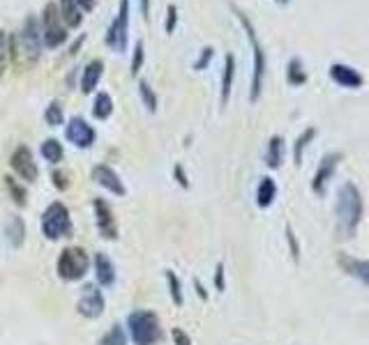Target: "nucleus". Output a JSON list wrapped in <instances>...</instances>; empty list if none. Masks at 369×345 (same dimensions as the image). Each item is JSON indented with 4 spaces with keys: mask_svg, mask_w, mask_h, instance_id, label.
Here are the masks:
<instances>
[{
    "mask_svg": "<svg viewBox=\"0 0 369 345\" xmlns=\"http://www.w3.org/2000/svg\"><path fill=\"white\" fill-rule=\"evenodd\" d=\"M128 33H130V0H120V9L115 21L109 26V33H106V44H109L113 51H125L128 48Z\"/></svg>",
    "mask_w": 369,
    "mask_h": 345,
    "instance_id": "6e6552de",
    "label": "nucleus"
},
{
    "mask_svg": "<svg viewBox=\"0 0 369 345\" xmlns=\"http://www.w3.org/2000/svg\"><path fill=\"white\" fill-rule=\"evenodd\" d=\"M194 288H197V294H199V297H201L203 302L208 299V292H206V288H203V285H201V281H199V279H194Z\"/></svg>",
    "mask_w": 369,
    "mask_h": 345,
    "instance_id": "37998d69",
    "label": "nucleus"
},
{
    "mask_svg": "<svg viewBox=\"0 0 369 345\" xmlns=\"http://www.w3.org/2000/svg\"><path fill=\"white\" fill-rule=\"evenodd\" d=\"M277 198V184L273 177H264L259 182V189H256V205L259 207H270L273 201Z\"/></svg>",
    "mask_w": 369,
    "mask_h": 345,
    "instance_id": "412c9836",
    "label": "nucleus"
},
{
    "mask_svg": "<svg viewBox=\"0 0 369 345\" xmlns=\"http://www.w3.org/2000/svg\"><path fill=\"white\" fill-rule=\"evenodd\" d=\"M40 152H42L44 159L51 161V164L63 161V156H65L63 145H61V141H56V138H46V141L42 143V147H40Z\"/></svg>",
    "mask_w": 369,
    "mask_h": 345,
    "instance_id": "bb28decb",
    "label": "nucleus"
},
{
    "mask_svg": "<svg viewBox=\"0 0 369 345\" xmlns=\"http://www.w3.org/2000/svg\"><path fill=\"white\" fill-rule=\"evenodd\" d=\"M100 345H128V336H125V329L120 327V324H113V327L102 336Z\"/></svg>",
    "mask_w": 369,
    "mask_h": 345,
    "instance_id": "c85d7f7f",
    "label": "nucleus"
},
{
    "mask_svg": "<svg viewBox=\"0 0 369 345\" xmlns=\"http://www.w3.org/2000/svg\"><path fill=\"white\" fill-rule=\"evenodd\" d=\"M339 265H342V270L346 274L355 276V279H360V283H369V262L367 260H358V258H346V255H342L339 258Z\"/></svg>",
    "mask_w": 369,
    "mask_h": 345,
    "instance_id": "6ab92c4d",
    "label": "nucleus"
},
{
    "mask_svg": "<svg viewBox=\"0 0 369 345\" xmlns=\"http://www.w3.org/2000/svg\"><path fill=\"white\" fill-rule=\"evenodd\" d=\"M42 53V28L35 16H28L24 28L9 37V55L19 67H31L40 60Z\"/></svg>",
    "mask_w": 369,
    "mask_h": 345,
    "instance_id": "f257e3e1",
    "label": "nucleus"
},
{
    "mask_svg": "<svg viewBox=\"0 0 369 345\" xmlns=\"http://www.w3.org/2000/svg\"><path fill=\"white\" fill-rule=\"evenodd\" d=\"M93 180L100 184V186H104L106 191H111V193H115V196H125L128 193V189H125V184H123V180L118 177V173H115L111 166H106V164H100V166H95L93 169Z\"/></svg>",
    "mask_w": 369,
    "mask_h": 345,
    "instance_id": "ddd939ff",
    "label": "nucleus"
},
{
    "mask_svg": "<svg viewBox=\"0 0 369 345\" xmlns=\"http://www.w3.org/2000/svg\"><path fill=\"white\" fill-rule=\"evenodd\" d=\"M281 159H284V138L281 136H273L268 143V152H266V164L268 169H279Z\"/></svg>",
    "mask_w": 369,
    "mask_h": 345,
    "instance_id": "4be33fe9",
    "label": "nucleus"
},
{
    "mask_svg": "<svg viewBox=\"0 0 369 345\" xmlns=\"http://www.w3.org/2000/svg\"><path fill=\"white\" fill-rule=\"evenodd\" d=\"M95 216H97V228H100V235L104 240H115L118 238V228H115V219L111 207L106 205L102 198H95Z\"/></svg>",
    "mask_w": 369,
    "mask_h": 345,
    "instance_id": "4468645a",
    "label": "nucleus"
},
{
    "mask_svg": "<svg viewBox=\"0 0 369 345\" xmlns=\"http://www.w3.org/2000/svg\"><path fill=\"white\" fill-rule=\"evenodd\" d=\"M5 235H7V242L9 246H14V249H19V246L24 244L26 240V223L19 219V216H12L5 228Z\"/></svg>",
    "mask_w": 369,
    "mask_h": 345,
    "instance_id": "5701e85b",
    "label": "nucleus"
},
{
    "mask_svg": "<svg viewBox=\"0 0 369 345\" xmlns=\"http://www.w3.org/2000/svg\"><path fill=\"white\" fill-rule=\"evenodd\" d=\"M143 60H145V51H143V42H137L134 44V58H132V65H130V74L137 76L143 67Z\"/></svg>",
    "mask_w": 369,
    "mask_h": 345,
    "instance_id": "473e14b6",
    "label": "nucleus"
},
{
    "mask_svg": "<svg viewBox=\"0 0 369 345\" xmlns=\"http://www.w3.org/2000/svg\"><path fill=\"white\" fill-rule=\"evenodd\" d=\"M65 136H67V141H70L72 145H76V147H81V150H85V147H90V145L97 141L95 127L85 122L83 117H72V120L67 122Z\"/></svg>",
    "mask_w": 369,
    "mask_h": 345,
    "instance_id": "f8f14e48",
    "label": "nucleus"
},
{
    "mask_svg": "<svg viewBox=\"0 0 369 345\" xmlns=\"http://www.w3.org/2000/svg\"><path fill=\"white\" fill-rule=\"evenodd\" d=\"M128 327L134 345H155L162 339L160 318L150 311H134L128 315Z\"/></svg>",
    "mask_w": 369,
    "mask_h": 345,
    "instance_id": "20e7f679",
    "label": "nucleus"
},
{
    "mask_svg": "<svg viewBox=\"0 0 369 345\" xmlns=\"http://www.w3.org/2000/svg\"><path fill=\"white\" fill-rule=\"evenodd\" d=\"M167 281H169V292H171V299L176 307H182L184 299H182V288H180V281L173 270H167Z\"/></svg>",
    "mask_w": 369,
    "mask_h": 345,
    "instance_id": "7c9ffc66",
    "label": "nucleus"
},
{
    "mask_svg": "<svg viewBox=\"0 0 369 345\" xmlns=\"http://www.w3.org/2000/svg\"><path fill=\"white\" fill-rule=\"evenodd\" d=\"M233 12H236L240 26L245 28L249 44H251V48H254V67H251L254 72H251V87H249V102L254 104V102L259 100V95H261V87H264V76H266V51H264V46H261L259 37H256V31H254V26H251V21L247 18V14L240 12L238 7H233Z\"/></svg>",
    "mask_w": 369,
    "mask_h": 345,
    "instance_id": "7ed1b4c3",
    "label": "nucleus"
},
{
    "mask_svg": "<svg viewBox=\"0 0 369 345\" xmlns=\"http://www.w3.org/2000/svg\"><path fill=\"white\" fill-rule=\"evenodd\" d=\"M104 74V63L102 60H90L83 69V76H81V92L83 95H90L97 83H100V78Z\"/></svg>",
    "mask_w": 369,
    "mask_h": 345,
    "instance_id": "dca6fc26",
    "label": "nucleus"
},
{
    "mask_svg": "<svg viewBox=\"0 0 369 345\" xmlns=\"http://www.w3.org/2000/svg\"><path fill=\"white\" fill-rule=\"evenodd\" d=\"M233 76H236V58L231 53L224 60V74H222V95H219V104L227 106L231 100V90H233Z\"/></svg>",
    "mask_w": 369,
    "mask_h": 345,
    "instance_id": "a211bd4d",
    "label": "nucleus"
},
{
    "mask_svg": "<svg viewBox=\"0 0 369 345\" xmlns=\"http://www.w3.org/2000/svg\"><path fill=\"white\" fill-rule=\"evenodd\" d=\"M363 196L353 182H344L337 191V221L342 238H353L363 221Z\"/></svg>",
    "mask_w": 369,
    "mask_h": 345,
    "instance_id": "f03ea898",
    "label": "nucleus"
},
{
    "mask_svg": "<svg viewBox=\"0 0 369 345\" xmlns=\"http://www.w3.org/2000/svg\"><path fill=\"white\" fill-rule=\"evenodd\" d=\"M51 177H53V184L58 186V189H63V191H65L67 186H70V184H67V175H65V173L53 171V175H51Z\"/></svg>",
    "mask_w": 369,
    "mask_h": 345,
    "instance_id": "ea45409f",
    "label": "nucleus"
},
{
    "mask_svg": "<svg viewBox=\"0 0 369 345\" xmlns=\"http://www.w3.org/2000/svg\"><path fill=\"white\" fill-rule=\"evenodd\" d=\"M286 242H289V249H291V258L298 262L300 260V244L296 240L293 230H291V225H286Z\"/></svg>",
    "mask_w": 369,
    "mask_h": 345,
    "instance_id": "c9c22d12",
    "label": "nucleus"
},
{
    "mask_svg": "<svg viewBox=\"0 0 369 345\" xmlns=\"http://www.w3.org/2000/svg\"><path fill=\"white\" fill-rule=\"evenodd\" d=\"M330 78H333L337 85L351 87V90H358V87L365 85L363 74L358 72V69L348 67V65H342V63H335L333 67H330Z\"/></svg>",
    "mask_w": 369,
    "mask_h": 345,
    "instance_id": "2eb2a0df",
    "label": "nucleus"
},
{
    "mask_svg": "<svg viewBox=\"0 0 369 345\" xmlns=\"http://www.w3.org/2000/svg\"><path fill=\"white\" fill-rule=\"evenodd\" d=\"M171 336H173V343H176V345H192V341H189L187 334H184L182 329H178V327L171 331Z\"/></svg>",
    "mask_w": 369,
    "mask_h": 345,
    "instance_id": "58836bf2",
    "label": "nucleus"
},
{
    "mask_svg": "<svg viewBox=\"0 0 369 345\" xmlns=\"http://www.w3.org/2000/svg\"><path fill=\"white\" fill-rule=\"evenodd\" d=\"M275 3H279V5H289L291 0H275Z\"/></svg>",
    "mask_w": 369,
    "mask_h": 345,
    "instance_id": "a18cd8bd",
    "label": "nucleus"
},
{
    "mask_svg": "<svg viewBox=\"0 0 369 345\" xmlns=\"http://www.w3.org/2000/svg\"><path fill=\"white\" fill-rule=\"evenodd\" d=\"M7 58H9V39L0 31V74H3V69L7 65Z\"/></svg>",
    "mask_w": 369,
    "mask_h": 345,
    "instance_id": "f704fd0d",
    "label": "nucleus"
},
{
    "mask_svg": "<svg viewBox=\"0 0 369 345\" xmlns=\"http://www.w3.org/2000/svg\"><path fill=\"white\" fill-rule=\"evenodd\" d=\"M215 288L219 290V292H224V288H227V281H224V265H217L215 267Z\"/></svg>",
    "mask_w": 369,
    "mask_h": 345,
    "instance_id": "4c0bfd02",
    "label": "nucleus"
},
{
    "mask_svg": "<svg viewBox=\"0 0 369 345\" xmlns=\"http://www.w3.org/2000/svg\"><path fill=\"white\" fill-rule=\"evenodd\" d=\"M113 113V100L109 92H97L95 104H93V115L97 120H106Z\"/></svg>",
    "mask_w": 369,
    "mask_h": 345,
    "instance_id": "a878e982",
    "label": "nucleus"
},
{
    "mask_svg": "<svg viewBox=\"0 0 369 345\" xmlns=\"http://www.w3.org/2000/svg\"><path fill=\"white\" fill-rule=\"evenodd\" d=\"M141 14H143L145 21L150 18V0H141Z\"/></svg>",
    "mask_w": 369,
    "mask_h": 345,
    "instance_id": "c03bdc74",
    "label": "nucleus"
},
{
    "mask_svg": "<svg viewBox=\"0 0 369 345\" xmlns=\"http://www.w3.org/2000/svg\"><path fill=\"white\" fill-rule=\"evenodd\" d=\"M173 175H176L178 184H180V186H184V189H187L189 182H187V175L182 173V166H176V169H173Z\"/></svg>",
    "mask_w": 369,
    "mask_h": 345,
    "instance_id": "a19ab883",
    "label": "nucleus"
},
{
    "mask_svg": "<svg viewBox=\"0 0 369 345\" xmlns=\"http://www.w3.org/2000/svg\"><path fill=\"white\" fill-rule=\"evenodd\" d=\"M316 134H318V132H316V127H307V129L296 138V145H293V164H296V166L303 164L305 147L309 145V141H314Z\"/></svg>",
    "mask_w": 369,
    "mask_h": 345,
    "instance_id": "393cba45",
    "label": "nucleus"
},
{
    "mask_svg": "<svg viewBox=\"0 0 369 345\" xmlns=\"http://www.w3.org/2000/svg\"><path fill=\"white\" fill-rule=\"evenodd\" d=\"M5 184H7L9 193H12V201H14L19 207H24V205L28 203V201H26V189H24V186H21V184H16V180H14L12 175H7V177H5Z\"/></svg>",
    "mask_w": 369,
    "mask_h": 345,
    "instance_id": "2f4dec72",
    "label": "nucleus"
},
{
    "mask_svg": "<svg viewBox=\"0 0 369 345\" xmlns=\"http://www.w3.org/2000/svg\"><path fill=\"white\" fill-rule=\"evenodd\" d=\"M339 161H342V152H328V154L323 156L321 164H318L316 173H314V180H312V189H314V193L326 196L328 184H330V180H333V175H335V171H337Z\"/></svg>",
    "mask_w": 369,
    "mask_h": 345,
    "instance_id": "9b49d317",
    "label": "nucleus"
},
{
    "mask_svg": "<svg viewBox=\"0 0 369 345\" xmlns=\"http://www.w3.org/2000/svg\"><path fill=\"white\" fill-rule=\"evenodd\" d=\"M286 81L291 85H305L307 83V72H305V67H303V60L300 58H291L289 65H286Z\"/></svg>",
    "mask_w": 369,
    "mask_h": 345,
    "instance_id": "b1692460",
    "label": "nucleus"
},
{
    "mask_svg": "<svg viewBox=\"0 0 369 345\" xmlns=\"http://www.w3.org/2000/svg\"><path fill=\"white\" fill-rule=\"evenodd\" d=\"M42 44L46 48H58L67 42V26L63 23L56 3H46L42 12Z\"/></svg>",
    "mask_w": 369,
    "mask_h": 345,
    "instance_id": "0eeeda50",
    "label": "nucleus"
},
{
    "mask_svg": "<svg viewBox=\"0 0 369 345\" xmlns=\"http://www.w3.org/2000/svg\"><path fill=\"white\" fill-rule=\"evenodd\" d=\"M176 23H178V7L176 5H169L167 23H164V31H167V35H171L173 31H176Z\"/></svg>",
    "mask_w": 369,
    "mask_h": 345,
    "instance_id": "e433bc0d",
    "label": "nucleus"
},
{
    "mask_svg": "<svg viewBox=\"0 0 369 345\" xmlns=\"http://www.w3.org/2000/svg\"><path fill=\"white\" fill-rule=\"evenodd\" d=\"M212 55H215V48L212 46H206L201 51V55L197 58V63H194V72H203V69H208L210 60H212Z\"/></svg>",
    "mask_w": 369,
    "mask_h": 345,
    "instance_id": "72a5a7b5",
    "label": "nucleus"
},
{
    "mask_svg": "<svg viewBox=\"0 0 369 345\" xmlns=\"http://www.w3.org/2000/svg\"><path fill=\"white\" fill-rule=\"evenodd\" d=\"M9 166H12V171L28 184L37 182V177H40V169H37V161H35V156H33L28 145L16 147L12 156H9Z\"/></svg>",
    "mask_w": 369,
    "mask_h": 345,
    "instance_id": "1a4fd4ad",
    "label": "nucleus"
},
{
    "mask_svg": "<svg viewBox=\"0 0 369 345\" xmlns=\"http://www.w3.org/2000/svg\"><path fill=\"white\" fill-rule=\"evenodd\" d=\"M58 12H61L63 23L70 26V28H79L81 21H83L81 7L76 5V0H61V7H58Z\"/></svg>",
    "mask_w": 369,
    "mask_h": 345,
    "instance_id": "aec40b11",
    "label": "nucleus"
},
{
    "mask_svg": "<svg viewBox=\"0 0 369 345\" xmlns=\"http://www.w3.org/2000/svg\"><path fill=\"white\" fill-rule=\"evenodd\" d=\"M76 5L81 7V12H90L95 9V0H76Z\"/></svg>",
    "mask_w": 369,
    "mask_h": 345,
    "instance_id": "79ce46f5",
    "label": "nucleus"
},
{
    "mask_svg": "<svg viewBox=\"0 0 369 345\" xmlns=\"http://www.w3.org/2000/svg\"><path fill=\"white\" fill-rule=\"evenodd\" d=\"M44 122L48 127H61L65 122V113H63V106L58 104V102H51L46 106V111H44Z\"/></svg>",
    "mask_w": 369,
    "mask_h": 345,
    "instance_id": "cd10ccee",
    "label": "nucleus"
},
{
    "mask_svg": "<svg viewBox=\"0 0 369 345\" xmlns=\"http://www.w3.org/2000/svg\"><path fill=\"white\" fill-rule=\"evenodd\" d=\"M88 267H90L88 253L79 249V246H70L58 258V276L63 281H81L88 274Z\"/></svg>",
    "mask_w": 369,
    "mask_h": 345,
    "instance_id": "39448f33",
    "label": "nucleus"
},
{
    "mask_svg": "<svg viewBox=\"0 0 369 345\" xmlns=\"http://www.w3.org/2000/svg\"><path fill=\"white\" fill-rule=\"evenodd\" d=\"M42 233L46 240H61L72 233L70 210L63 203H51L42 214Z\"/></svg>",
    "mask_w": 369,
    "mask_h": 345,
    "instance_id": "423d86ee",
    "label": "nucleus"
},
{
    "mask_svg": "<svg viewBox=\"0 0 369 345\" xmlns=\"http://www.w3.org/2000/svg\"><path fill=\"white\" fill-rule=\"evenodd\" d=\"M139 95H141L143 106L148 108L150 113L157 111V95L152 92V87L148 85V81H139Z\"/></svg>",
    "mask_w": 369,
    "mask_h": 345,
    "instance_id": "c756f323",
    "label": "nucleus"
},
{
    "mask_svg": "<svg viewBox=\"0 0 369 345\" xmlns=\"http://www.w3.org/2000/svg\"><path fill=\"white\" fill-rule=\"evenodd\" d=\"M104 309H106V302H104L102 290L93 283L85 285V288L81 290L79 304H76V311H79V315H83V318H88V320H95L104 313Z\"/></svg>",
    "mask_w": 369,
    "mask_h": 345,
    "instance_id": "9d476101",
    "label": "nucleus"
},
{
    "mask_svg": "<svg viewBox=\"0 0 369 345\" xmlns=\"http://www.w3.org/2000/svg\"><path fill=\"white\" fill-rule=\"evenodd\" d=\"M95 274H97V281H100V285H104V288H111L115 283V267L104 253L95 255Z\"/></svg>",
    "mask_w": 369,
    "mask_h": 345,
    "instance_id": "f3484780",
    "label": "nucleus"
}]
</instances>
